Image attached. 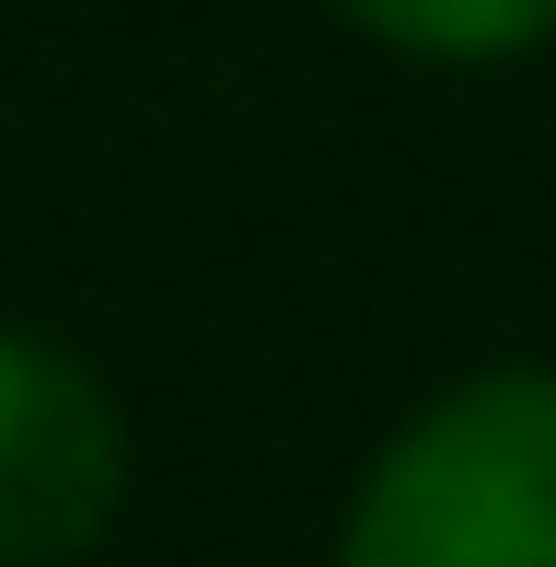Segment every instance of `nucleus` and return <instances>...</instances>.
Instances as JSON below:
<instances>
[{
	"instance_id": "nucleus-1",
	"label": "nucleus",
	"mask_w": 556,
	"mask_h": 567,
	"mask_svg": "<svg viewBox=\"0 0 556 567\" xmlns=\"http://www.w3.org/2000/svg\"><path fill=\"white\" fill-rule=\"evenodd\" d=\"M337 567H556V371H464L371 452Z\"/></svg>"
},
{
	"instance_id": "nucleus-2",
	"label": "nucleus",
	"mask_w": 556,
	"mask_h": 567,
	"mask_svg": "<svg viewBox=\"0 0 556 567\" xmlns=\"http://www.w3.org/2000/svg\"><path fill=\"white\" fill-rule=\"evenodd\" d=\"M128 429L93 359L0 324V567H70L116 533Z\"/></svg>"
},
{
	"instance_id": "nucleus-3",
	"label": "nucleus",
	"mask_w": 556,
	"mask_h": 567,
	"mask_svg": "<svg viewBox=\"0 0 556 567\" xmlns=\"http://www.w3.org/2000/svg\"><path fill=\"white\" fill-rule=\"evenodd\" d=\"M371 47L429 70H498V59H534L556 47V0H337Z\"/></svg>"
}]
</instances>
